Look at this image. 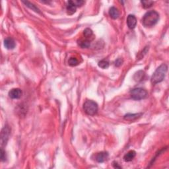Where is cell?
Returning <instances> with one entry per match:
<instances>
[{
  "mask_svg": "<svg viewBox=\"0 0 169 169\" xmlns=\"http://www.w3.org/2000/svg\"><path fill=\"white\" fill-rule=\"evenodd\" d=\"M11 129L7 125H6L1 130V144L2 146H5L9 138Z\"/></svg>",
  "mask_w": 169,
  "mask_h": 169,
  "instance_id": "obj_5",
  "label": "cell"
},
{
  "mask_svg": "<svg viewBox=\"0 0 169 169\" xmlns=\"http://www.w3.org/2000/svg\"><path fill=\"white\" fill-rule=\"evenodd\" d=\"M15 45L16 44L15 40L11 37L5 38V40H4V46L8 50H13V49L15 48Z\"/></svg>",
  "mask_w": 169,
  "mask_h": 169,
  "instance_id": "obj_9",
  "label": "cell"
},
{
  "mask_svg": "<svg viewBox=\"0 0 169 169\" xmlns=\"http://www.w3.org/2000/svg\"><path fill=\"white\" fill-rule=\"evenodd\" d=\"M99 66L103 69H107L109 67V62L108 60H103L99 62Z\"/></svg>",
  "mask_w": 169,
  "mask_h": 169,
  "instance_id": "obj_20",
  "label": "cell"
},
{
  "mask_svg": "<svg viewBox=\"0 0 169 169\" xmlns=\"http://www.w3.org/2000/svg\"><path fill=\"white\" fill-rule=\"evenodd\" d=\"M159 19V14L156 11H149L144 15L142 23L145 27H152L157 23Z\"/></svg>",
  "mask_w": 169,
  "mask_h": 169,
  "instance_id": "obj_1",
  "label": "cell"
},
{
  "mask_svg": "<svg viewBox=\"0 0 169 169\" xmlns=\"http://www.w3.org/2000/svg\"><path fill=\"white\" fill-rule=\"evenodd\" d=\"M109 15L112 19H116L119 17L120 12L116 7H112L109 9Z\"/></svg>",
  "mask_w": 169,
  "mask_h": 169,
  "instance_id": "obj_11",
  "label": "cell"
},
{
  "mask_svg": "<svg viewBox=\"0 0 169 169\" xmlns=\"http://www.w3.org/2000/svg\"><path fill=\"white\" fill-rule=\"evenodd\" d=\"M122 63H123V60H122V58H118V59H117L116 60L115 66H117V67H119V66H120L122 64Z\"/></svg>",
  "mask_w": 169,
  "mask_h": 169,
  "instance_id": "obj_22",
  "label": "cell"
},
{
  "mask_svg": "<svg viewBox=\"0 0 169 169\" xmlns=\"http://www.w3.org/2000/svg\"><path fill=\"white\" fill-rule=\"evenodd\" d=\"M144 76H145V73L142 71H139V72H137L134 75V79H135V81H141L143 80L144 78Z\"/></svg>",
  "mask_w": 169,
  "mask_h": 169,
  "instance_id": "obj_15",
  "label": "cell"
},
{
  "mask_svg": "<svg viewBox=\"0 0 169 169\" xmlns=\"http://www.w3.org/2000/svg\"><path fill=\"white\" fill-rule=\"evenodd\" d=\"M78 42L79 46H80L82 48H87L91 45V42L88 39L80 40Z\"/></svg>",
  "mask_w": 169,
  "mask_h": 169,
  "instance_id": "obj_14",
  "label": "cell"
},
{
  "mask_svg": "<svg viewBox=\"0 0 169 169\" xmlns=\"http://www.w3.org/2000/svg\"><path fill=\"white\" fill-rule=\"evenodd\" d=\"M83 109L87 114L89 116H95L98 112V105L93 101H86L83 105Z\"/></svg>",
  "mask_w": 169,
  "mask_h": 169,
  "instance_id": "obj_3",
  "label": "cell"
},
{
  "mask_svg": "<svg viewBox=\"0 0 169 169\" xmlns=\"http://www.w3.org/2000/svg\"><path fill=\"white\" fill-rule=\"evenodd\" d=\"M141 115L142 114H128L124 116V119L126 120L133 121L139 118Z\"/></svg>",
  "mask_w": 169,
  "mask_h": 169,
  "instance_id": "obj_13",
  "label": "cell"
},
{
  "mask_svg": "<svg viewBox=\"0 0 169 169\" xmlns=\"http://www.w3.org/2000/svg\"><path fill=\"white\" fill-rule=\"evenodd\" d=\"M77 6L75 5L74 1H69L68 2V5H67V12H68V15H73L77 11Z\"/></svg>",
  "mask_w": 169,
  "mask_h": 169,
  "instance_id": "obj_8",
  "label": "cell"
},
{
  "mask_svg": "<svg viewBox=\"0 0 169 169\" xmlns=\"http://www.w3.org/2000/svg\"><path fill=\"white\" fill-rule=\"evenodd\" d=\"M23 3H24L26 5V6H27L28 7H29L30 9H31L32 10H33L36 13H40V10L38 9V7H36L35 5H34V4H32V3H30L29 1H23Z\"/></svg>",
  "mask_w": 169,
  "mask_h": 169,
  "instance_id": "obj_16",
  "label": "cell"
},
{
  "mask_svg": "<svg viewBox=\"0 0 169 169\" xmlns=\"http://www.w3.org/2000/svg\"><path fill=\"white\" fill-rule=\"evenodd\" d=\"M141 3L142 4V7L145 9H148L152 7V5L154 4V1H150V0H146V1H141Z\"/></svg>",
  "mask_w": 169,
  "mask_h": 169,
  "instance_id": "obj_18",
  "label": "cell"
},
{
  "mask_svg": "<svg viewBox=\"0 0 169 169\" xmlns=\"http://www.w3.org/2000/svg\"><path fill=\"white\" fill-rule=\"evenodd\" d=\"M168 67L166 64H162L155 70L151 77V83L156 85L163 81L165 77L166 73L167 72Z\"/></svg>",
  "mask_w": 169,
  "mask_h": 169,
  "instance_id": "obj_2",
  "label": "cell"
},
{
  "mask_svg": "<svg viewBox=\"0 0 169 169\" xmlns=\"http://www.w3.org/2000/svg\"><path fill=\"white\" fill-rule=\"evenodd\" d=\"M74 3L75 5H76L77 7H81V6H82L83 4L85 3V1H79V0H77V1H75Z\"/></svg>",
  "mask_w": 169,
  "mask_h": 169,
  "instance_id": "obj_23",
  "label": "cell"
},
{
  "mask_svg": "<svg viewBox=\"0 0 169 169\" xmlns=\"http://www.w3.org/2000/svg\"><path fill=\"white\" fill-rule=\"evenodd\" d=\"M23 92L20 89L15 88L11 89L9 92V96L12 99H19L22 97Z\"/></svg>",
  "mask_w": 169,
  "mask_h": 169,
  "instance_id": "obj_6",
  "label": "cell"
},
{
  "mask_svg": "<svg viewBox=\"0 0 169 169\" xmlns=\"http://www.w3.org/2000/svg\"><path fill=\"white\" fill-rule=\"evenodd\" d=\"M127 24L130 29L135 28L136 24H137V19H136V17L135 16L133 15H128L127 18Z\"/></svg>",
  "mask_w": 169,
  "mask_h": 169,
  "instance_id": "obj_7",
  "label": "cell"
},
{
  "mask_svg": "<svg viewBox=\"0 0 169 169\" xmlns=\"http://www.w3.org/2000/svg\"><path fill=\"white\" fill-rule=\"evenodd\" d=\"M68 64L70 66H76L79 64V61L76 58H74V57H72L69 59L68 60Z\"/></svg>",
  "mask_w": 169,
  "mask_h": 169,
  "instance_id": "obj_19",
  "label": "cell"
},
{
  "mask_svg": "<svg viewBox=\"0 0 169 169\" xmlns=\"http://www.w3.org/2000/svg\"><path fill=\"white\" fill-rule=\"evenodd\" d=\"M108 158H109V153L107 152L98 153L95 157V159L98 162H105L108 159Z\"/></svg>",
  "mask_w": 169,
  "mask_h": 169,
  "instance_id": "obj_10",
  "label": "cell"
},
{
  "mask_svg": "<svg viewBox=\"0 0 169 169\" xmlns=\"http://www.w3.org/2000/svg\"><path fill=\"white\" fill-rule=\"evenodd\" d=\"M130 95L133 100L135 101H140L144 99L147 97L148 93L145 89L142 88H135L132 89L130 91Z\"/></svg>",
  "mask_w": 169,
  "mask_h": 169,
  "instance_id": "obj_4",
  "label": "cell"
},
{
  "mask_svg": "<svg viewBox=\"0 0 169 169\" xmlns=\"http://www.w3.org/2000/svg\"><path fill=\"white\" fill-rule=\"evenodd\" d=\"M83 34H84L85 37L86 38V39H89V38L92 37L93 36V30L91 29V28H85L84 30V31H83Z\"/></svg>",
  "mask_w": 169,
  "mask_h": 169,
  "instance_id": "obj_17",
  "label": "cell"
},
{
  "mask_svg": "<svg viewBox=\"0 0 169 169\" xmlns=\"http://www.w3.org/2000/svg\"><path fill=\"white\" fill-rule=\"evenodd\" d=\"M135 155H136V152L135 151H133V150L130 151H129L128 153H126L125 155H124V160H125L126 162H130L132 161L134 158H135Z\"/></svg>",
  "mask_w": 169,
  "mask_h": 169,
  "instance_id": "obj_12",
  "label": "cell"
},
{
  "mask_svg": "<svg viewBox=\"0 0 169 169\" xmlns=\"http://www.w3.org/2000/svg\"><path fill=\"white\" fill-rule=\"evenodd\" d=\"M1 161H5L6 160L5 151L3 150V148L1 149Z\"/></svg>",
  "mask_w": 169,
  "mask_h": 169,
  "instance_id": "obj_21",
  "label": "cell"
}]
</instances>
